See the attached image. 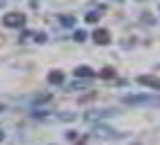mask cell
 Returning <instances> with one entry per match:
<instances>
[{
  "label": "cell",
  "instance_id": "6da1fadb",
  "mask_svg": "<svg viewBox=\"0 0 160 145\" xmlns=\"http://www.w3.org/2000/svg\"><path fill=\"white\" fill-rule=\"evenodd\" d=\"M124 104H131V106H160V97L155 94H138V97H124Z\"/></svg>",
  "mask_w": 160,
  "mask_h": 145
},
{
  "label": "cell",
  "instance_id": "7a4b0ae2",
  "mask_svg": "<svg viewBox=\"0 0 160 145\" xmlns=\"http://www.w3.org/2000/svg\"><path fill=\"white\" fill-rule=\"evenodd\" d=\"M95 135H100V138H119V133H114V128H107V126H97Z\"/></svg>",
  "mask_w": 160,
  "mask_h": 145
},
{
  "label": "cell",
  "instance_id": "3957f363",
  "mask_svg": "<svg viewBox=\"0 0 160 145\" xmlns=\"http://www.w3.org/2000/svg\"><path fill=\"white\" fill-rule=\"evenodd\" d=\"M141 82H143V85H148V87H153V89H160V80H158V77L143 75V77H141Z\"/></svg>",
  "mask_w": 160,
  "mask_h": 145
},
{
  "label": "cell",
  "instance_id": "277c9868",
  "mask_svg": "<svg viewBox=\"0 0 160 145\" xmlns=\"http://www.w3.org/2000/svg\"><path fill=\"white\" fill-rule=\"evenodd\" d=\"M5 24H8V27H22V24H24V17H22V15H17V17H5Z\"/></svg>",
  "mask_w": 160,
  "mask_h": 145
},
{
  "label": "cell",
  "instance_id": "5b68a950",
  "mask_svg": "<svg viewBox=\"0 0 160 145\" xmlns=\"http://www.w3.org/2000/svg\"><path fill=\"white\" fill-rule=\"evenodd\" d=\"M95 41H97V44H107V41H109V34H107L104 29H97V31H95Z\"/></svg>",
  "mask_w": 160,
  "mask_h": 145
},
{
  "label": "cell",
  "instance_id": "8992f818",
  "mask_svg": "<svg viewBox=\"0 0 160 145\" xmlns=\"http://www.w3.org/2000/svg\"><path fill=\"white\" fill-rule=\"evenodd\" d=\"M75 75H78V77H92V75H95V73H92L90 68H85V65H80V68H78V70H75Z\"/></svg>",
  "mask_w": 160,
  "mask_h": 145
},
{
  "label": "cell",
  "instance_id": "52a82bcc",
  "mask_svg": "<svg viewBox=\"0 0 160 145\" xmlns=\"http://www.w3.org/2000/svg\"><path fill=\"white\" fill-rule=\"evenodd\" d=\"M49 82H51V85H61V82H63V75H61V73H51Z\"/></svg>",
  "mask_w": 160,
  "mask_h": 145
},
{
  "label": "cell",
  "instance_id": "ba28073f",
  "mask_svg": "<svg viewBox=\"0 0 160 145\" xmlns=\"http://www.w3.org/2000/svg\"><path fill=\"white\" fill-rule=\"evenodd\" d=\"M2 5H5V0H0V7H2Z\"/></svg>",
  "mask_w": 160,
  "mask_h": 145
},
{
  "label": "cell",
  "instance_id": "9c48e42d",
  "mask_svg": "<svg viewBox=\"0 0 160 145\" xmlns=\"http://www.w3.org/2000/svg\"><path fill=\"white\" fill-rule=\"evenodd\" d=\"M2 138H5V135H2V133H0V140H2Z\"/></svg>",
  "mask_w": 160,
  "mask_h": 145
}]
</instances>
